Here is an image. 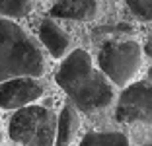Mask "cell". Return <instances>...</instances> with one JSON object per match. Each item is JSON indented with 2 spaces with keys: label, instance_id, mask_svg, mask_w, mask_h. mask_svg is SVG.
<instances>
[{
  "label": "cell",
  "instance_id": "obj_1",
  "mask_svg": "<svg viewBox=\"0 0 152 146\" xmlns=\"http://www.w3.org/2000/svg\"><path fill=\"white\" fill-rule=\"evenodd\" d=\"M55 80L70 97L72 105L84 113L107 109L115 99V86L94 66L92 57L84 49H74L64 55Z\"/></svg>",
  "mask_w": 152,
  "mask_h": 146
},
{
  "label": "cell",
  "instance_id": "obj_2",
  "mask_svg": "<svg viewBox=\"0 0 152 146\" xmlns=\"http://www.w3.org/2000/svg\"><path fill=\"white\" fill-rule=\"evenodd\" d=\"M47 72V61L22 26L10 18H0V82L20 76L41 78Z\"/></svg>",
  "mask_w": 152,
  "mask_h": 146
},
{
  "label": "cell",
  "instance_id": "obj_3",
  "mask_svg": "<svg viewBox=\"0 0 152 146\" xmlns=\"http://www.w3.org/2000/svg\"><path fill=\"white\" fill-rule=\"evenodd\" d=\"M57 113L43 105L16 109L8 125V134L20 146H55Z\"/></svg>",
  "mask_w": 152,
  "mask_h": 146
},
{
  "label": "cell",
  "instance_id": "obj_4",
  "mask_svg": "<svg viewBox=\"0 0 152 146\" xmlns=\"http://www.w3.org/2000/svg\"><path fill=\"white\" fill-rule=\"evenodd\" d=\"M142 47L137 41L131 39H117L107 41L99 49L98 62L99 70L105 74V78L113 86L125 88L131 84V80L142 68Z\"/></svg>",
  "mask_w": 152,
  "mask_h": 146
},
{
  "label": "cell",
  "instance_id": "obj_5",
  "mask_svg": "<svg viewBox=\"0 0 152 146\" xmlns=\"http://www.w3.org/2000/svg\"><path fill=\"white\" fill-rule=\"evenodd\" d=\"M115 119L119 123H140L150 125L152 119V90L150 80H140L134 84H127L121 92L115 107Z\"/></svg>",
  "mask_w": 152,
  "mask_h": 146
},
{
  "label": "cell",
  "instance_id": "obj_6",
  "mask_svg": "<svg viewBox=\"0 0 152 146\" xmlns=\"http://www.w3.org/2000/svg\"><path fill=\"white\" fill-rule=\"evenodd\" d=\"M45 88L37 78L20 76L0 82V109H20L37 101Z\"/></svg>",
  "mask_w": 152,
  "mask_h": 146
},
{
  "label": "cell",
  "instance_id": "obj_7",
  "mask_svg": "<svg viewBox=\"0 0 152 146\" xmlns=\"http://www.w3.org/2000/svg\"><path fill=\"white\" fill-rule=\"evenodd\" d=\"M102 0H53L47 8L49 16L76 22H92L99 16Z\"/></svg>",
  "mask_w": 152,
  "mask_h": 146
},
{
  "label": "cell",
  "instance_id": "obj_8",
  "mask_svg": "<svg viewBox=\"0 0 152 146\" xmlns=\"http://www.w3.org/2000/svg\"><path fill=\"white\" fill-rule=\"evenodd\" d=\"M39 39L43 47L49 51V55L57 61L64 57L70 51V37L63 31L53 18H43L39 23Z\"/></svg>",
  "mask_w": 152,
  "mask_h": 146
},
{
  "label": "cell",
  "instance_id": "obj_9",
  "mask_svg": "<svg viewBox=\"0 0 152 146\" xmlns=\"http://www.w3.org/2000/svg\"><path fill=\"white\" fill-rule=\"evenodd\" d=\"M80 128V117L76 107L70 103L63 107L61 115L57 117V131H55V146H70L74 134Z\"/></svg>",
  "mask_w": 152,
  "mask_h": 146
},
{
  "label": "cell",
  "instance_id": "obj_10",
  "mask_svg": "<svg viewBox=\"0 0 152 146\" xmlns=\"http://www.w3.org/2000/svg\"><path fill=\"white\" fill-rule=\"evenodd\" d=\"M78 146H131L123 133H88Z\"/></svg>",
  "mask_w": 152,
  "mask_h": 146
},
{
  "label": "cell",
  "instance_id": "obj_11",
  "mask_svg": "<svg viewBox=\"0 0 152 146\" xmlns=\"http://www.w3.org/2000/svg\"><path fill=\"white\" fill-rule=\"evenodd\" d=\"M35 0H0V16L2 18H26L33 10Z\"/></svg>",
  "mask_w": 152,
  "mask_h": 146
},
{
  "label": "cell",
  "instance_id": "obj_12",
  "mask_svg": "<svg viewBox=\"0 0 152 146\" xmlns=\"http://www.w3.org/2000/svg\"><path fill=\"white\" fill-rule=\"evenodd\" d=\"M131 14L139 22L148 23L152 20V0H125Z\"/></svg>",
  "mask_w": 152,
  "mask_h": 146
},
{
  "label": "cell",
  "instance_id": "obj_13",
  "mask_svg": "<svg viewBox=\"0 0 152 146\" xmlns=\"http://www.w3.org/2000/svg\"><path fill=\"white\" fill-rule=\"evenodd\" d=\"M41 2H43V6H45V8H49V6L53 4V0H41Z\"/></svg>",
  "mask_w": 152,
  "mask_h": 146
},
{
  "label": "cell",
  "instance_id": "obj_14",
  "mask_svg": "<svg viewBox=\"0 0 152 146\" xmlns=\"http://www.w3.org/2000/svg\"><path fill=\"white\" fill-rule=\"evenodd\" d=\"M2 138H4V133H2V127H0V142H2Z\"/></svg>",
  "mask_w": 152,
  "mask_h": 146
},
{
  "label": "cell",
  "instance_id": "obj_15",
  "mask_svg": "<svg viewBox=\"0 0 152 146\" xmlns=\"http://www.w3.org/2000/svg\"><path fill=\"white\" fill-rule=\"evenodd\" d=\"M142 146H150V142H144V144H142Z\"/></svg>",
  "mask_w": 152,
  "mask_h": 146
},
{
  "label": "cell",
  "instance_id": "obj_16",
  "mask_svg": "<svg viewBox=\"0 0 152 146\" xmlns=\"http://www.w3.org/2000/svg\"><path fill=\"white\" fill-rule=\"evenodd\" d=\"M115 2H117V0H115Z\"/></svg>",
  "mask_w": 152,
  "mask_h": 146
}]
</instances>
